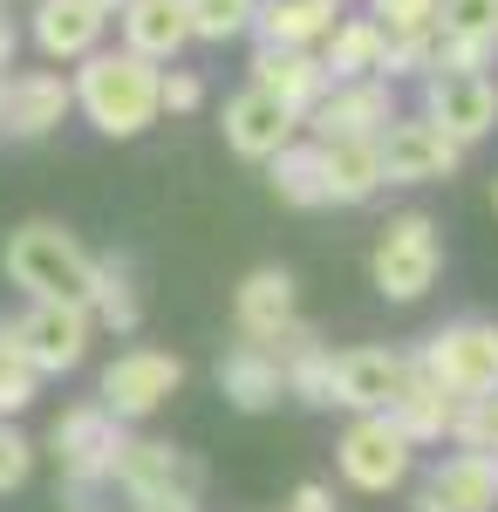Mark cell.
Listing matches in <instances>:
<instances>
[{"instance_id":"cell-1","label":"cell","mask_w":498,"mask_h":512,"mask_svg":"<svg viewBox=\"0 0 498 512\" xmlns=\"http://www.w3.org/2000/svg\"><path fill=\"white\" fill-rule=\"evenodd\" d=\"M69 89L103 137H144L157 123V62L137 48H89Z\"/></svg>"},{"instance_id":"cell-2","label":"cell","mask_w":498,"mask_h":512,"mask_svg":"<svg viewBox=\"0 0 498 512\" xmlns=\"http://www.w3.org/2000/svg\"><path fill=\"white\" fill-rule=\"evenodd\" d=\"M0 267H7V280H14L28 301H76V308H89V294H96V260H89L62 226H48V219L14 226Z\"/></svg>"},{"instance_id":"cell-3","label":"cell","mask_w":498,"mask_h":512,"mask_svg":"<svg viewBox=\"0 0 498 512\" xmlns=\"http://www.w3.org/2000/svg\"><path fill=\"white\" fill-rule=\"evenodd\" d=\"M417 369L451 396H492L498 390V321H451L423 342Z\"/></svg>"},{"instance_id":"cell-4","label":"cell","mask_w":498,"mask_h":512,"mask_svg":"<svg viewBox=\"0 0 498 512\" xmlns=\"http://www.w3.org/2000/svg\"><path fill=\"white\" fill-rule=\"evenodd\" d=\"M335 458H342V478L355 492H396V485L410 478L417 444L389 424V410H355V424H348V437L335 444Z\"/></svg>"},{"instance_id":"cell-5","label":"cell","mask_w":498,"mask_h":512,"mask_svg":"<svg viewBox=\"0 0 498 512\" xmlns=\"http://www.w3.org/2000/svg\"><path fill=\"white\" fill-rule=\"evenodd\" d=\"M423 117L451 144H478L498 130V82L485 69H430L423 76Z\"/></svg>"},{"instance_id":"cell-6","label":"cell","mask_w":498,"mask_h":512,"mask_svg":"<svg viewBox=\"0 0 498 512\" xmlns=\"http://www.w3.org/2000/svg\"><path fill=\"white\" fill-rule=\"evenodd\" d=\"M178 383H185V362L171 349H123L103 369V410L110 417H123V424H144L151 410H164L171 396H178Z\"/></svg>"},{"instance_id":"cell-7","label":"cell","mask_w":498,"mask_h":512,"mask_svg":"<svg viewBox=\"0 0 498 512\" xmlns=\"http://www.w3.org/2000/svg\"><path fill=\"white\" fill-rule=\"evenodd\" d=\"M444 274V246H437V226L423 212H403L389 219V239L376 246V287L383 301H423Z\"/></svg>"},{"instance_id":"cell-8","label":"cell","mask_w":498,"mask_h":512,"mask_svg":"<svg viewBox=\"0 0 498 512\" xmlns=\"http://www.w3.org/2000/svg\"><path fill=\"white\" fill-rule=\"evenodd\" d=\"M48 451H55L62 478H96V485H110L116 451H123V417H110L103 403H76V410L55 417Z\"/></svg>"},{"instance_id":"cell-9","label":"cell","mask_w":498,"mask_h":512,"mask_svg":"<svg viewBox=\"0 0 498 512\" xmlns=\"http://www.w3.org/2000/svg\"><path fill=\"white\" fill-rule=\"evenodd\" d=\"M376 158H383V185H430V178L458 171L464 144H451L430 117H389L376 137Z\"/></svg>"},{"instance_id":"cell-10","label":"cell","mask_w":498,"mask_h":512,"mask_svg":"<svg viewBox=\"0 0 498 512\" xmlns=\"http://www.w3.org/2000/svg\"><path fill=\"white\" fill-rule=\"evenodd\" d=\"M389 117H396L389 76H355V82H328V96L301 123H314V144H335V137H383Z\"/></svg>"},{"instance_id":"cell-11","label":"cell","mask_w":498,"mask_h":512,"mask_svg":"<svg viewBox=\"0 0 498 512\" xmlns=\"http://www.w3.org/2000/svg\"><path fill=\"white\" fill-rule=\"evenodd\" d=\"M89 308H76V301H35L28 315L14 321V342H21V355L35 362L41 376H62V369H76L82 355H89Z\"/></svg>"},{"instance_id":"cell-12","label":"cell","mask_w":498,"mask_h":512,"mask_svg":"<svg viewBox=\"0 0 498 512\" xmlns=\"http://www.w3.org/2000/svg\"><path fill=\"white\" fill-rule=\"evenodd\" d=\"M69 110H76V89L55 69H21L0 82V130L7 137H48V130H62Z\"/></svg>"},{"instance_id":"cell-13","label":"cell","mask_w":498,"mask_h":512,"mask_svg":"<svg viewBox=\"0 0 498 512\" xmlns=\"http://www.w3.org/2000/svg\"><path fill=\"white\" fill-rule=\"evenodd\" d=\"M198 465L178 451V444H157V437H123V451H116V472L110 485L123 499H157V492H198Z\"/></svg>"},{"instance_id":"cell-14","label":"cell","mask_w":498,"mask_h":512,"mask_svg":"<svg viewBox=\"0 0 498 512\" xmlns=\"http://www.w3.org/2000/svg\"><path fill=\"white\" fill-rule=\"evenodd\" d=\"M417 512H498V458L492 451H451L417 492Z\"/></svg>"},{"instance_id":"cell-15","label":"cell","mask_w":498,"mask_h":512,"mask_svg":"<svg viewBox=\"0 0 498 512\" xmlns=\"http://www.w3.org/2000/svg\"><path fill=\"white\" fill-rule=\"evenodd\" d=\"M294 130H301V117H294L280 96H267L260 82H246V89L226 103V144L239 151V158H260V164H267Z\"/></svg>"},{"instance_id":"cell-16","label":"cell","mask_w":498,"mask_h":512,"mask_svg":"<svg viewBox=\"0 0 498 512\" xmlns=\"http://www.w3.org/2000/svg\"><path fill=\"white\" fill-rule=\"evenodd\" d=\"M253 82L280 96L294 117H307L321 96H328V69H321V55H307V48H280V41H260V55H253Z\"/></svg>"},{"instance_id":"cell-17","label":"cell","mask_w":498,"mask_h":512,"mask_svg":"<svg viewBox=\"0 0 498 512\" xmlns=\"http://www.w3.org/2000/svg\"><path fill=\"white\" fill-rule=\"evenodd\" d=\"M403 376H410V362L396 349H342L335 355V403L342 410H389Z\"/></svg>"},{"instance_id":"cell-18","label":"cell","mask_w":498,"mask_h":512,"mask_svg":"<svg viewBox=\"0 0 498 512\" xmlns=\"http://www.w3.org/2000/svg\"><path fill=\"white\" fill-rule=\"evenodd\" d=\"M110 28L96 0H35V48L48 62H82Z\"/></svg>"},{"instance_id":"cell-19","label":"cell","mask_w":498,"mask_h":512,"mask_svg":"<svg viewBox=\"0 0 498 512\" xmlns=\"http://www.w3.org/2000/svg\"><path fill=\"white\" fill-rule=\"evenodd\" d=\"M219 390H226L232 410L260 417V410H273V403L287 396V369L273 362V349H260V342H239V349L219 362Z\"/></svg>"},{"instance_id":"cell-20","label":"cell","mask_w":498,"mask_h":512,"mask_svg":"<svg viewBox=\"0 0 498 512\" xmlns=\"http://www.w3.org/2000/svg\"><path fill=\"white\" fill-rule=\"evenodd\" d=\"M232 321H239L246 342L280 335V328L294 321V274H287V267H260V274H246V280H239V294H232Z\"/></svg>"},{"instance_id":"cell-21","label":"cell","mask_w":498,"mask_h":512,"mask_svg":"<svg viewBox=\"0 0 498 512\" xmlns=\"http://www.w3.org/2000/svg\"><path fill=\"white\" fill-rule=\"evenodd\" d=\"M116 21H123V48H137L151 62H178V48L192 41L185 0H123Z\"/></svg>"},{"instance_id":"cell-22","label":"cell","mask_w":498,"mask_h":512,"mask_svg":"<svg viewBox=\"0 0 498 512\" xmlns=\"http://www.w3.org/2000/svg\"><path fill=\"white\" fill-rule=\"evenodd\" d=\"M451 410H458V396H451V390H437V383L423 376L417 362H410L403 390L389 396V424L410 437V444H444V431H451Z\"/></svg>"},{"instance_id":"cell-23","label":"cell","mask_w":498,"mask_h":512,"mask_svg":"<svg viewBox=\"0 0 498 512\" xmlns=\"http://www.w3.org/2000/svg\"><path fill=\"white\" fill-rule=\"evenodd\" d=\"M321 178H328V205H362L383 185L376 137H335V144H321Z\"/></svg>"},{"instance_id":"cell-24","label":"cell","mask_w":498,"mask_h":512,"mask_svg":"<svg viewBox=\"0 0 498 512\" xmlns=\"http://www.w3.org/2000/svg\"><path fill=\"white\" fill-rule=\"evenodd\" d=\"M342 0H260L253 7V35L260 41H280V48H307L335 28Z\"/></svg>"},{"instance_id":"cell-25","label":"cell","mask_w":498,"mask_h":512,"mask_svg":"<svg viewBox=\"0 0 498 512\" xmlns=\"http://www.w3.org/2000/svg\"><path fill=\"white\" fill-rule=\"evenodd\" d=\"M328 55H321V69L335 82H355V76H376L383 69V48H389V35H383V21H369V14H355V21H335L328 28Z\"/></svg>"},{"instance_id":"cell-26","label":"cell","mask_w":498,"mask_h":512,"mask_svg":"<svg viewBox=\"0 0 498 512\" xmlns=\"http://www.w3.org/2000/svg\"><path fill=\"white\" fill-rule=\"evenodd\" d=\"M267 178L273 192L287 198V205H301V212H314V205H328V178H321V144H280L267 158Z\"/></svg>"},{"instance_id":"cell-27","label":"cell","mask_w":498,"mask_h":512,"mask_svg":"<svg viewBox=\"0 0 498 512\" xmlns=\"http://www.w3.org/2000/svg\"><path fill=\"white\" fill-rule=\"evenodd\" d=\"M89 321H103V328H116V335H130V328L144 321V308H137V287H130V274H123V260H96Z\"/></svg>"},{"instance_id":"cell-28","label":"cell","mask_w":498,"mask_h":512,"mask_svg":"<svg viewBox=\"0 0 498 512\" xmlns=\"http://www.w3.org/2000/svg\"><path fill=\"white\" fill-rule=\"evenodd\" d=\"M287 369V396L294 403H307V410H335V349H301V355H287L280 362Z\"/></svg>"},{"instance_id":"cell-29","label":"cell","mask_w":498,"mask_h":512,"mask_svg":"<svg viewBox=\"0 0 498 512\" xmlns=\"http://www.w3.org/2000/svg\"><path fill=\"white\" fill-rule=\"evenodd\" d=\"M35 390H41V369L21 355L14 321H0V417H21V410L35 403Z\"/></svg>"},{"instance_id":"cell-30","label":"cell","mask_w":498,"mask_h":512,"mask_svg":"<svg viewBox=\"0 0 498 512\" xmlns=\"http://www.w3.org/2000/svg\"><path fill=\"white\" fill-rule=\"evenodd\" d=\"M253 7H260V0H185L192 41H239L253 28Z\"/></svg>"},{"instance_id":"cell-31","label":"cell","mask_w":498,"mask_h":512,"mask_svg":"<svg viewBox=\"0 0 498 512\" xmlns=\"http://www.w3.org/2000/svg\"><path fill=\"white\" fill-rule=\"evenodd\" d=\"M451 444L458 451H492L498 458V390L492 396H458V410H451Z\"/></svg>"},{"instance_id":"cell-32","label":"cell","mask_w":498,"mask_h":512,"mask_svg":"<svg viewBox=\"0 0 498 512\" xmlns=\"http://www.w3.org/2000/svg\"><path fill=\"white\" fill-rule=\"evenodd\" d=\"M430 69H437V28H410V35H389L376 76L403 82V76H430Z\"/></svg>"},{"instance_id":"cell-33","label":"cell","mask_w":498,"mask_h":512,"mask_svg":"<svg viewBox=\"0 0 498 512\" xmlns=\"http://www.w3.org/2000/svg\"><path fill=\"white\" fill-rule=\"evenodd\" d=\"M437 35L498 41V0H437Z\"/></svg>"},{"instance_id":"cell-34","label":"cell","mask_w":498,"mask_h":512,"mask_svg":"<svg viewBox=\"0 0 498 512\" xmlns=\"http://www.w3.org/2000/svg\"><path fill=\"white\" fill-rule=\"evenodd\" d=\"M35 472V444L14 431V417H0V492H21Z\"/></svg>"},{"instance_id":"cell-35","label":"cell","mask_w":498,"mask_h":512,"mask_svg":"<svg viewBox=\"0 0 498 512\" xmlns=\"http://www.w3.org/2000/svg\"><path fill=\"white\" fill-rule=\"evenodd\" d=\"M369 21H383V35L437 28V0H369Z\"/></svg>"},{"instance_id":"cell-36","label":"cell","mask_w":498,"mask_h":512,"mask_svg":"<svg viewBox=\"0 0 498 512\" xmlns=\"http://www.w3.org/2000/svg\"><path fill=\"white\" fill-rule=\"evenodd\" d=\"M198 103H205V82L192 76V69H157V110H171V117H192Z\"/></svg>"},{"instance_id":"cell-37","label":"cell","mask_w":498,"mask_h":512,"mask_svg":"<svg viewBox=\"0 0 498 512\" xmlns=\"http://www.w3.org/2000/svg\"><path fill=\"white\" fill-rule=\"evenodd\" d=\"M62 512H103V485L96 478H62Z\"/></svg>"},{"instance_id":"cell-38","label":"cell","mask_w":498,"mask_h":512,"mask_svg":"<svg viewBox=\"0 0 498 512\" xmlns=\"http://www.w3.org/2000/svg\"><path fill=\"white\" fill-rule=\"evenodd\" d=\"M130 506L137 512H205L198 492H185V485H178V492H157V499H130Z\"/></svg>"},{"instance_id":"cell-39","label":"cell","mask_w":498,"mask_h":512,"mask_svg":"<svg viewBox=\"0 0 498 512\" xmlns=\"http://www.w3.org/2000/svg\"><path fill=\"white\" fill-rule=\"evenodd\" d=\"M287 512H335V492H328V485H301V492L287 499Z\"/></svg>"},{"instance_id":"cell-40","label":"cell","mask_w":498,"mask_h":512,"mask_svg":"<svg viewBox=\"0 0 498 512\" xmlns=\"http://www.w3.org/2000/svg\"><path fill=\"white\" fill-rule=\"evenodd\" d=\"M14 48H21V35H14V21L0 14V69H14Z\"/></svg>"},{"instance_id":"cell-41","label":"cell","mask_w":498,"mask_h":512,"mask_svg":"<svg viewBox=\"0 0 498 512\" xmlns=\"http://www.w3.org/2000/svg\"><path fill=\"white\" fill-rule=\"evenodd\" d=\"M96 7H103V14H116V7H123V0H96Z\"/></svg>"},{"instance_id":"cell-42","label":"cell","mask_w":498,"mask_h":512,"mask_svg":"<svg viewBox=\"0 0 498 512\" xmlns=\"http://www.w3.org/2000/svg\"><path fill=\"white\" fill-rule=\"evenodd\" d=\"M492 205H498V185H492Z\"/></svg>"},{"instance_id":"cell-43","label":"cell","mask_w":498,"mask_h":512,"mask_svg":"<svg viewBox=\"0 0 498 512\" xmlns=\"http://www.w3.org/2000/svg\"><path fill=\"white\" fill-rule=\"evenodd\" d=\"M0 7H7V0H0Z\"/></svg>"}]
</instances>
